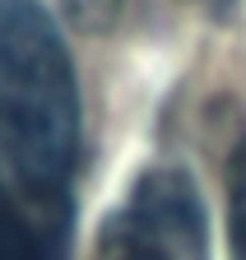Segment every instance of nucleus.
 Listing matches in <instances>:
<instances>
[{"mask_svg": "<svg viewBox=\"0 0 246 260\" xmlns=\"http://www.w3.org/2000/svg\"><path fill=\"white\" fill-rule=\"evenodd\" d=\"M84 107L70 42L42 0H0V158L23 195L70 200Z\"/></svg>", "mask_w": 246, "mask_h": 260, "instance_id": "1", "label": "nucleus"}, {"mask_svg": "<svg viewBox=\"0 0 246 260\" xmlns=\"http://www.w3.org/2000/svg\"><path fill=\"white\" fill-rule=\"evenodd\" d=\"M93 260H209V214L191 168H144L93 237Z\"/></svg>", "mask_w": 246, "mask_h": 260, "instance_id": "2", "label": "nucleus"}, {"mask_svg": "<svg viewBox=\"0 0 246 260\" xmlns=\"http://www.w3.org/2000/svg\"><path fill=\"white\" fill-rule=\"evenodd\" d=\"M70 228V200H38L14 181H0V260H65Z\"/></svg>", "mask_w": 246, "mask_h": 260, "instance_id": "3", "label": "nucleus"}, {"mask_svg": "<svg viewBox=\"0 0 246 260\" xmlns=\"http://www.w3.org/2000/svg\"><path fill=\"white\" fill-rule=\"evenodd\" d=\"M228 246L232 260H246V135L228 158Z\"/></svg>", "mask_w": 246, "mask_h": 260, "instance_id": "4", "label": "nucleus"}, {"mask_svg": "<svg viewBox=\"0 0 246 260\" xmlns=\"http://www.w3.org/2000/svg\"><path fill=\"white\" fill-rule=\"evenodd\" d=\"M126 0H60V14H65L79 32H112L121 19Z\"/></svg>", "mask_w": 246, "mask_h": 260, "instance_id": "5", "label": "nucleus"}, {"mask_svg": "<svg viewBox=\"0 0 246 260\" xmlns=\"http://www.w3.org/2000/svg\"><path fill=\"white\" fill-rule=\"evenodd\" d=\"M204 5H209V10H219V14H228V10H232V0H204Z\"/></svg>", "mask_w": 246, "mask_h": 260, "instance_id": "6", "label": "nucleus"}]
</instances>
